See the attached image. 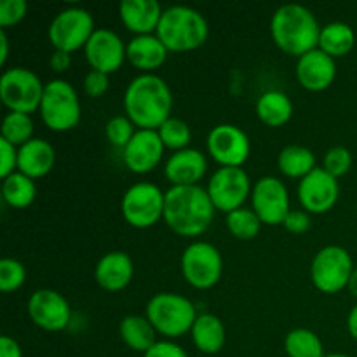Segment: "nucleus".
I'll use <instances>...</instances> for the list:
<instances>
[{
    "label": "nucleus",
    "mask_w": 357,
    "mask_h": 357,
    "mask_svg": "<svg viewBox=\"0 0 357 357\" xmlns=\"http://www.w3.org/2000/svg\"><path fill=\"white\" fill-rule=\"evenodd\" d=\"M124 110L138 129H159L173 110L169 86L155 73H139L126 87Z\"/></svg>",
    "instance_id": "f257e3e1"
},
{
    "label": "nucleus",
    "mask_w": 357,
    "mask_h": 357,
    "mask_svg": "<svg viewBox=\"0 0 357 357\" xmlns=\"http://www.w3.org/2000/svg\"><path fill=\"white\" fill-rule=\"evenodd\" d=\"M216 208L208 190L201 185L169 187L164 202V222L181 237H197L204 234L215 218Z\"/></svg>",
    "instance_id": "f03ea898"
},
{
    "label": "nucleus",
    "mask_w": 357,
    "mask_h": 357,
    "mask_svg": "<svg viewBox=\"0 0 357 357\" xmlns=\"http://www.w3.org/2000/svg\"><path fill=\"white\" fill-rule=\"evenodd\" d=\"M321 28L316 14L302 3H284L278 7L271 20L274 44L282 52L296 58L319 45Z\"/></svg>",
    "instance_id": "7ed1b4c3"
},
{
    "label": "nucleus",
    "mask_w": 357,
    "mask_h": 357,
    "mask_svg": "<svg viewBox=\"0 0 357 357\" xmlns=\"http://www.w3.org/2000/svg\"><path fill=\"white\" fill-rule=\"evenodd\" d=\"M155 35L167 51L188 52L204 45L209 37V23L194 7L171 6L162 10Z\"/></svg>",
    "instance_id": "20e7f679"
},
{
    "label": "nucleus",
    "mask_w": 357,
    "mask_h": 357,
    "mask_svg": "<svg viewBox=\"0 0 357 357\" xmlns=\"http://www.w3.org/2000/svg\"><path fill=\"white\" fill-rule=\"evenodd\" d=\"M146 317L157 333L169 338H180L194 326L199 314L195 305L180 293L160 291L146 303Z\"/></svg>",
    "instance_id": "39448f33"
},
{
    "label": "nucleus",
    "mask_w": 357,
    "mask_h": 357,
    "mask_svg": "<svg viewBox=\"0 0 357 357\" xmlns=\"http://www.w3.org/2000/svg\"><path fill=\"white\" fill-rule=\"evenodd\" d=\"M38 112L44 124L51 131L65 132L73 129L82 115L80 98L75 87L65 79H52L45 82Z\"/></svg>",
    "instance_id": "423d86ee"
},
{
    "label": "nucleus",
    "mask_w": 357,
    "mask_h": 357,
    "mask_svg": "<svg viewBox=\"0 0 357 357\" xmlns=\"http://www.w3.org/2000/svg\"><path fill=\"white\" fill-rule=\"evenodd\" d=\"M45 84L40 77L24 66H13L3 70L0 77V98L10 112L33 114L40 108Z\"/></svg>",
    "instance_id": "0eeeda50"
},
{
    "label": "nucleus",
    "mask_w": 357,
    "mask_h": 357,
    "mask_svg": "<svg viewBox=\"0 0 357 357\" xmlns=\"http://www.w3.org/2000/svg\"><path fill=\"white\" fill-rule=\"evenodd\" d=\"M354 268L351 253L345 248L330 244L321 248L312 258L310 279L321 293L335 295L347 288Z\"/></svg>",
    "instance_id": "6e6552de"
},
{
    "label": "nucleus",
    "mask_w": 357,
    "mask_h": 357,
    "mask_svg": "<svg viewBox=\"0 0 357 357\" xmlns=\"http://www.w3.org/2000/svg\"><path fill=\"white\" fill-rule=\"evenodd\" d=\"M166 192L155 183L138 181L124 192L121 201V213L126 222L135 229H150L164 218Z\"/></svg>",
    "instance_id": "1a4fd4ad"
},
{
    "label": "nucleus",
    "mask_w": 357,
    "mask_h": 357,
    "mask_svg": "<svg viewBox=\"0 0 357 357\" xmlns=\"http://www.w3.org/2000/svg\"><path fill=\"white\" fill-rule=\"evenodd\" d=\"M94 30L96 26H94L93 14L84 7L70 6L52 17L47 28V37L54 49L73 52L80 47H86Z\"/></svg>",
    "instance_id": "9d476101"
},
{
    "label": "nucleus",
    "mask_w": 357,
    "mask_h": 357,
    "mask_svg": "<svg viewBox=\"0 0 357 357\" xmlns=\"http://www.w3.org/2000/svg\"><path fill=\"white\" fill-rule=\"evenodd\" d=\"M181 274L195 289H209L220 281L223 258L218 248L208 241H194L181 253Z\"/></svg>",
    "instance_id": "9b49d317"
},
{
    "label": "nucleus",
    "mask_w": 357,
    "mask_h": 357,
    "mask_svg": "<svg viewBox=\"0 0 357 357\" xmlns=\"http://www.w3.org/2000/svg\"><path fill=\"white\" fill-rule=\"evenodd\" d=\"M208 194L216 211L229 215L230 211L243 208L244 201L251 195V180L243 167H218L211 174L208 183Z\"/></svg>",
    "instance_id": "f8f14e48"
},
{
    "label": "nucleus",
    "mask_w": 357,
    "mask_h": 357,
    "mask_svg": "<svg viewBox=\"0 0 357 357\" xmlns=\"http://www.w3.org/2000/svg\"><path fill=\"white\" fill-rule=\"evenodd\" d=\"M208 153L223 167H241L251 153V139L234 124H218L206 138Z\"/></svg>",
    "instance_id": "ddd939ff"
},
{
    "label": "nucleus",
    "mask_w": 357,
    "mask_h": 357,
    "mask_svg": "<svg viewBox=\"0 0 357 357\" xmlns=\"http://www.w3.org/2000/svg\"><path fill=\"white\" fill-rule=\"evenodd\" d=\"M251 208L265 225H282L291 211L288 188L275 176L260 178L251 190Z\"/></svg>",
    "instance_id": "4468645a"
},
{
    "label": "nucleus",
    "mask_w": 357,
    "mask_h": 357,
    "mask_svg": "<svg viewBox=\"0 0 357 357\" xmlns=\"http://www.w3.org/2000/svg\"><path fill=\"white\" fill-rule=\"evenodd\" d=\"M28 316L35 326L45 331H61L72 321L70 302L56 289H37L28 298Z\"/></svg>",
    "instance_id": "2eb2a0df"
},
{
    "label": "nucleus",
    "mask_w": 357,
    "mask_h": 357,
    "mask_svg": "<svg viewBox=\"0 0 357 357\" xmlns=\"http://www.w3.org/2000/svg\"><path fill=\"white\" fill-rule=\"evenodd\" d=\"M340 185L323 167H316L312 173L298 181V201L307 213L321 215L337 204Z\"/></svg>",
    "instance_id": "dca6fc26"
},
{
    "label": "nucleus",
    "mask_w": 357,
    "mask_h": 357,
    "mask_svg": "<svg viewBox=\"0 0 357 357\" xmlns=\"http://www.w3.org/2000/svg\"><path fill=\"white\" fill-rule=\"evenodd\" d=\"M91 68L114 73L128 59V44L110 28H96L84 47Z\"/></svg>",
    "instance_id": "f3484780"
},
{
    "label": "nucleus",
    "mask_w": 357,
    "mask_h": 357,
    "mask_svg": "<svg viewBox=\"0 0 357 357\" xmlns=\"http://www.w3.org/2000/svg\"><path fill=\"white\" fill-rule=\"evenodd\" d=\"M164 150L166 146L157 129H136L131 142L126 145L122 159L129 171L136 174H145L159 166Z\"/></svg>",
    "instance_id": "a211bd4d"
},
{
    "label": "nucleus",
    "mask_w": 357,
    "mask_h": 357,
    "mask_svg": "<svg viewBox=\"0 0 357 357\" xmlns=\"http://www.w3.org/2000/svg\"><path fill=\"white\" fill-rule=\"evenodd\" d=\"M335 77H337V61L319 47L300 56L296 61V79L307 91L317 93L328 89L335 82Z\"/></svg>",
    "instance_id": "6ab92c4d"
},
{
    "label": "nucleus",
    "mask_w": 357,
    "mask_h": 357,
    "mask_svg": "<svg viewBox=\"0 0 357 357\" xmlns=\"http://www.w3.org/2000/svg\"><path fill=\"white\" fill-rule=\"evenodd\" d=\"M208 171V159L197 149H183L173 152L164 164V174L171 187L197 185Z\"/></svg>",
    "instance_id": "aec40b11"
},
{
    "label": "nucleus",
    "mask_w": 357,
    "mask_h": 357,
    "mask_svg": "<svg viewBox=\"0 0 357 357\" xmlns=\"http://www.w3.org/2000/svg\"><path fill=\"white\" fill-rule=\"evenodd\" d=\"M135 275V265L126 251H108L94 267V279L105 291H121Z\"/></svg>",
    "instance_id": "412c9836"
},
{
    "label": "nucleus",
    "mask_w": 357,
    "mask_h": 357,
    "mask_svg": "<svg viewBox=\"0 0 357 357\" xmlns=\"http://www.w3.org/2000/svg\"><path fill=\"white\" fill-rule=\"evenodd\" d=\"M162 10L157 0H122L119 3L121 21L135 35L155 33Z\"/></svg>",
    "instance_id": "4be33fe9"
},
{
    "label": "nucleus",
    "mask_w": 357,
    "mask_h": 357,
    "mask_svg": "<svg viewBox=\"0 0 357 357\" xmlns=\"http://www.w3.org/2000/svg\"><path fill=\"white\" fill-rule=\"evenodd\" d=\"M56 164V150L47 139L31 138L17 149V171L31 180L51 173Z\"/></svg>",
    "instance_id": "5701e85b"
},
{
    "label": "nucleus",
    "mask_w": 357,
    "mask_h": 357,
    "mask_svg": "<svg viewBox=\"0 0 357 357\" xmlns=\"http://www.w3.org/2000/svg\"><path fill=\"white\" fill-rule=\"evenodd\" d=\"M167 47L155 33L135 35L128 42V59L132 66L143 70V73H153L167 59Z\"/></svg>",
    "instance_id": "b1692460"
},
{
    "label": "nucleus",
    "mask_w": 357,
    "mask_h": 357,
    "mask_svg": "<svg viewBox=\"0 0 357 357\" xmlns=\"http://www.w3.org/2000/svg\"><path fill=\"white\" fill-rule=\"evenodd\" d=\"M192 342L202 354H218L225 345V326L223 321L215 314H199L190 330Z\"/></svg>",
    "instance_id": "393cba45"
},
{
    "label": "nucleus",
    "mask_w": 357,
    "mask_h": 357,
    "mask_svg": "<svg viewBox=\"0 0 357 357\" xmlns=\"http://www.w3.org/2000/svg\"><path fill=\"white\" fill-rule=\"evenodd\" d=\"M119 333H121L122 342L131 351L143 352V354L159 342L157 340L155 328L152 326L149 317L138 316V314L126 316L119 324Z\"/></svg>",
    "instance_id": "a878e982"
},
{
    "label": "nucleus",
    "mask_w": 357,
    "mask_h": 357,
    "mask_svg": "<svg viewBox=\"0 0 357 357\" xmlns=\"http://www.w3.org/2000/svg\"><path fill=\"white\" fill-rule=\"evenodd\" d=\"M257 115L268 128H281L293 117V101L282 91H265L257 100Z\"/></svg>",
    "instance_id": "bb28decb"
},
{
    "label": "nucleus",
    "mask_w": 357,
    "mask_h": 357,
    "mask_svg": "<svg viewBox=\"0 0 357 357\" xmlns=\"http://www.w3.org/2000/svg\"><path fill=\"white\" fill-rule=\"evenodd\" d=\"M356 45V33L351 24L344 21H331L321 28L317 47L330 54L331 58H342L349 54Z\"/></svg>",
    "instance_id": "cd10ccee"
},
{
    "label": "nucleus",
    "mask_w": 357,
    "mask_h": 357,
    "mask_svg": "<svg viewBox=\"0 0 357 357\" xmlns=\"http://www.w3.org/2000/svg\"><path fill=\"white\" fill-rule=\"evenodd\" d=\"M278 167L289 178H305L316 169V155L303 145H286L278 155Z\"/></svg>",
    "instance_id": "c85d7f7f"
},
{
    "label": "nucleus",
    "mask_w": 357,
    "mask_h": 357,
    "mask_svg": "<svg viewBox=\"0 0 357 357\" xmlns=\"http://www.w3.org/2000/svg\"><path fill=\"white\" fill-rule=\"evenodd\" d=\"M37 197V185L26 174L16 173L9 174L2 181V199L6 204L14 209H24Z\"/></svg>",
    "instance_id": "c756f323"
},
{
    "label": "nucleus",
    "mask_w": 357,
    "mask_h": 357,
    "mask_svg": "<svg viewBox=\"0 0 357 357\" xmlns=\"http://www.w3.org/2000/svg\"><path fill=\"white\" fill-rule=\"evenodd\" d=\"M284 351L288 357H324L321 338L307 328H295L284 338Z\"/></svg>",
    "instance_id": "7c9ffc66"
},
{
    "label": "nucleus",
    "mask_w": 357,
    "mask_h": 357,
    "mask_svg": "<svg viewBox=\"0 0 357 357\" xmlns=\"http://www.w3.org/2000/svg\"><path fill=\"white\" fill-rule=\"evenodd\" d=\"M0 138L7 139L17 149L30 142L33 138V119H31V115L21 114V112H9L3 117L2 126H0Z\"/></svg>",
    "instance_id": "2f4dec72"
},
{
    "label": "nucleus",
    "mask_w": 357,
    "mask_h": 357,
    "mask_svg": "<svg viewBox=\"0 0 357 357\" xmlns=\"http://www.w3.org/2000/svg\"><path fill=\"white\" fill-rule=\"evenodd\" d=\"M261 220L253 208H239L236 211H230L227 215V229L230 230L234 237L241 241H250L260 234Z\"/></svg>",
    "instance_id": "473e14b6"
},
{
    "label": "nucleus",
    "mask_w": 357,
    "mask_h": 357,
    "mask_svg": "<svg viewBox=\"0 0 357 357\" xmlns=\"http://www.w3.org/2000/svg\"><path fill=\"white\" fill-rule=\"evenodd\" d=\"M157 132H159L164 146H166V149H171L173 152L188 149V143H190L192 139L190 126L176 117L167 119V121L157 129Z\"/></svg>",
    "instance_id": "72a5a7b5"
},
{
    "label": "nucleus",
    "mask_w": 357,
    "mask_h": 357,
    "mask_svg": "<svg viewBox=\"0 0 357 357\" xmlns=\"http://www.w3.org/2000/svg\"><path fill=\"white\" fill-rule=\"evenodd\" d=\"M135 132V122L128 115H115L105 126V136H107L108 143H112V145L122 150L131 142Z\"/></svg>",
    "instance_id": "f704fd0d"
},
{
    "label": "nucleus",
    "mask_w": 357,
    "mask_h": 357,
    "mask_svg": "<svg viewBox=\"0 0 357 357\" xmlns=\"http://www.w3.org/2000/svg\"><path fill=\"white\" fill-rule=\"evenodd\" d=\"M26 279V268L16 258H2L0 260V289L3 293L16 291L23 286Z\"/></svg>",
    "instance_id": "c9c22d12"
},
{
    "label": "nucleus",
    "mask_w": 357,
    "mask_h": 357,
    "mask_svg": "<svg viewBox=\"0 0 357 357\" xmlns=\"http://www.w3.org/2000/svg\"><path fill=\"white\" fill-rule=\"evenodd\" d=\"M352 167V153L351 150L345 149V146L337 145L331 146L326 153H324L323 159V169L328 171L331 176H335L338 180L340 176L347 174Z\"/></svg>",
    "instance_id": "e433bc0d"
},
{
    "label": "nucleus",
    "mask_w": 357,
    "mask_h": 357,
    "mask_svg": "<svg viewBox=\"0 0 357 357\" xmlns=\"http://www.w3.org/2000/svg\"><path fill=\"white\" fill-rule=\"evenodd\" d=\"M28 13V3L24 0H2L0 2V26L2 30L20 23Z\"/></svg>",
    "instance_id": "4c0bfd02"
},
{
    "label": "nucleus",
    "mask_w": 357,
    "mask_h": 357,
    "mask_svg": "<svg viewBox=\"0 0 357 357\" xmlns=\"http://www.w3.org/2000/svg\"><path fill=\"white\" fill-rule=\"evenodd\" d=\"M82 87H84V93H86L89 98H101L105 93H107L108 87H110L108 73L91 68L89 72L84 75Z\"/></svg>",
    "instance_id": "58836bf2"
},
{
    "label": "nucleus",
    "mask_w": 357,
    "mask_h": 357,
    "mask_svg": "<svg viewBox=\"0 0 357 357\" xmlns=\"http://www.w3.org/2000/svg\"><path fill=\"white\" fill-rule=\"evenodd\" d=\"M0 155H2V159H0V176L3 180V178L17 171V146H14L7 139L0 138Z\"/></svg>",
    "instance_id": "ea45409f"
},
{
    "label": "nucleus",
    "mask_w": 357,
    "mask_h": 357,
    "mask_svg": "<svg viewBox=\"0 0 357 357\" xmlns=\"http://www.w3.org/2000/svg\"><path fill=\"white\" fill-rule=\"evenodd\" d=\"M284 229L289 234H303L310 229V216L302 209H291L282 222Z\"/></svg>",
    "instance_id": "a19ab883"
},
{
    "label": "nucleus",
    "mask_w": 357,
    "mask_h": 357,
    "mask_svg": "<svg viewBox=\"0 0 357 357\" xmlns=\"http://www.w3.org/2000/svg\"><path fill=\"white\" fill-rule=\"evenodd\" d=\"M143 357H188V354L176 342L159 340L152 349H149L143 354Z\"/></svg>",
    "instance_id": "79ce46f5"
},
{
    "label": "nucleus",
    "mask_w": 357,
    "mask_h": 357,
    "mask_svg": "<svg viewBox=\"0 0 357 357\" xmlns=\"http://www.w3.org/2000/svg\"><path fill=\"white\" fill-rule=\"evenodd\" d=\"M70 65H72V52L59 51V49L52 51L51 58H49V66L52 72L63 73L70 68Z\"/></svg>",
    "instance_id": "37998d69"
},
{
    "label": "nucleus",
    "mask_w": 357,
    "mask_h": 357,
    "mask_svg": "<svg viewBox=\"0 0 357 357\" xmlns=\"http://www.w3.org/2000/svg\"><path fill=\"white\" fill-rule=\"evenodd\" d=\"M0 357H23L20 344L9 335L0 337Z\"/></svg>",
    "instance_id": "c03bdc74"
},
{
    "label": "nucleus",
    "mask_w": 357,
    "mask_h": 357,
    "mask_svg": "<svg viewBox=\"0 0 357 357\" xmlns=\"http://www.w3.org/2000/svg\"><path fill=\"white\" fill-rule=\"evenodd\" d=\"M7 56H9V38H7L6 30L0 28V65H6Z\"/></svg>",
    "instance_id": "a18cd8bd"
},
{
    "label": "nucleus",
    "mask_w": 357,
    "mask_h": 357,
    "mask_svg": "<svg viewBox=\"0 0 357 357\" xmlns=\"http://www.w3.org/2000/svg\"><path fill=\"white\" fill-rule=\"evenodd\" d=\"M347 330L351 333V337L357 340V303L351 309L347 316Z\"/></svg>",
    "instance_id": "49530a36"
},
{
    "label": "nucleus",
    "mask_w": 357,
    "mask_h": 357,
    "mask_svg": "<svg viewBox=\"0 0 357 357\" xmlns=\"http://www.w3.org/2000/svg\"><path fill=\"white\" fill-rule=\"evenodd\" d=\"M349 291L352 293V296H354V298H357V268H354V272H352V275H351V281H349Z\"/></svg>",
    "instance_id": "de8ad7c7"
},
{
    "label": "nucleus",
    "mask_w": 357,
    "mask_h": 357,
    "mask_svg": "<svg viewBox=\"0 0 357 357\" xmlns=\"http://www.w3.org/2000/svg\"><path fill=\"white\" fill-rule=\"evenodd\" d=\"M324 357H351V356H347V354H338V352H335V354H326Z\"/></svg>",
    "instance_id": "09e8293b"
}]
</instances>
